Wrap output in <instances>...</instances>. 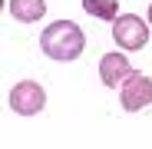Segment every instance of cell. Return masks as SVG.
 Instances as JSON below:
<instances>
[{
	"label": "cell",
	"instance_id": "cell-2",
	"mask_svg": "<svg viewBox=\"0 0 152 149\" xmlns=\"http://www.w3.org/2000/svg\"><path fill=\"white\" fill-rule=\"evenodd\" d=\"M113 40L122 50H142L149 43V23L139 13H119L113 20Z\"/></svg>",
	"mask_w": 152,
	"mask_h": 149
},
{
	"label": "cell",
	"instance_id": "cell-7",
	"mask_svg": "<svg viewBox=\"0 0 152 149\" xmlns=\"http://www.w3.org/2000/svg\"><path fill=\"white\" fill-rule=\"evenodd\" d=\"M83 10L89 17H99V20H116L119 17V0H83Z\"/></svg>",
	"mask_w": 152,
	"mask_h": 149
},
{
	"label": "cell",
	"instance_id": "cell-3",
	"mask_svg": "<svg viewBox=\"0 0 152 149\" xmlns=\"http://www.w3.org/2000/svg\"><path fill=\"white\" fill-rule=\"evenodd\" d=\"M43 106H46V90L37 80H20L10 90V109L17 116H37Z\"/></svg>",
	"mask_w": 152,
	"mask_h": 149
},
{
	"label": "cell",
	"instance_id": "cell-5",
	"mask_svg": "<svg viewBox=\"0 0 152 149\" xmlns=\"http://www.w3.org/2000/svg\"><path fill=\"white\" fill-rule=\"evenodd\" d=\"M129 76H132V66L126 60V53H106L99 60V80H103V86H122Z\"/></svg>",
	"mask_w": 152,
	"mask_h": 149
},
{
	"label": "cell",
	"instance_id": "cell-1",
	"mask_svg": "<svg viewBox=\"0 0 152 149\" xmlns=\"http://www.w3.org/2000/svg\"><path fill=\"white\" fill-rule=\"evenodd\" d=\"M40 50L50 57V60H76L86 50V33L80 23H73V20H56V23H50V27H43L40 33Z\"/></svg>",
	"mask_w": 152,
	"mask_h": 149
},
{
	"label": "cell",
	"instance_id": "cell-4",
	"mask_svg": "<svg viewBox=\"0 0 152 149\" xmlns=\"http://www.w3.org/2000/svg\"><path fill=\"white\" fill-rule=\"evenodd\" d=\"M119 103H122L126 113H139V109L152 106V80L145 76V73L132 70V76L119 86Z\"/></svg>",
	"mask_w": 152,
	"mask_h": 149
},
{
	"label": "cell",
	"instance_id": "cell-8",
	"mask_svg": "<svg viewBox=\"0 0 152 149\" xmlns=\"http://www.w3.org/2000/svg\"><path fill=\"white\" fill-rule=\"evenodd\" d=\"M149 23H152V4H149Z\"/></svg>",
	"mask_w": 152,
	"mask_h": 149
},
{
	"label": "cell",
	"instance_id": "cell-6",
	"mask_svg": "<svg viewBox=\"0 0 152 149\" xmlns=\"http://www.w3.org/2000/svg\"><path fill=\"white\" fill-rule=\"evenodd\" d=\"M46 13V0H10V17L20 23H37Z\"/></svg>",
	"mask_w": 152,
	"mask_h": 149
}]
</instances>
